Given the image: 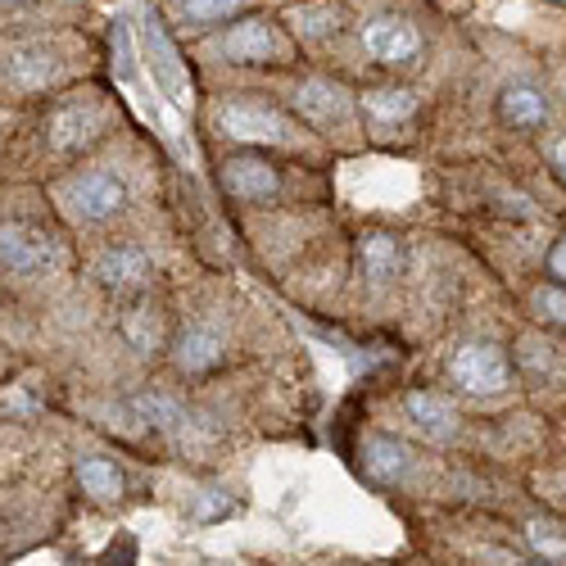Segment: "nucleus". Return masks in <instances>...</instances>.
<instances>
[{
  "label": "nucleus",
  "instance_id": "obj_15",
  "mask_svg": "<svg viewBox=\"0 0 566 566\" xmlns=\"http://www.w3.org/2000/svg\"><path fill=\"white\" fill-rule=\"evenodd\" d=\"M222 354H227V345H222V336L213 332V326H191V332L177 340V367L191 371V376L213 371L222 363Z\"/></svg>",
  "mask_w": 566,
  "mask_h": 566
},
{
  "label": "nucleus",
  "instance_id": "obj_25",
  "mask_svg": "<svg viewBox=\"0 0 566 566\" xmlns=\"http://www.w3.org/2000/svg\"><path fill=\"white\" fill-rule=\"evenodd\" d=\"M10 6H23V0H10Z\"/></svg>",
  "mask_w": 566,
  "mask_h": 566
},
{
  "label": "nucleus",
  "instance_id": "obj_24",
  "mask_svg": "<svg viewBox=\"0 0 566 566\" xmlns=\"http://www.w3.org/2000/svg\"><path fill=\"white\" fill-rule=\"evenodd\" d=\"M553 164H557V172H562V181H566V136L553 146Z\"/></svg>",
  "mask_w": 566,
  "mask_h": 566
},
{
  "label": "nucleus",
  "instance_id": "obj_18",
  "mask_svg": "<svg viewBox=\"0 0 566 566\" xmlns=\"http://www.w3.org/2000/svg\"><path fill=\"white\" fill-rule=\"evenodd\" d=\"M77 481L91 499H101V503H114L123 494V471L109 462V458H82L77 462Z\"/></svg>",
  "mask_w": 566,
  "mask_h": 566
},
{
  "label": "nucleus",
  "instance_id": "obj_1",
  "mask_svg": "<svg viewBox=\"0 0 566 566\" xmlns=\"http://www.w3.org/2000/svg\"><path fill=\"white\" fill-rule=\"evenodd\" d=\"M449 376H453V386L467 390V395H503L512 386V363L499 345L471 340L449 358Z\"/></svg>",
  "mask_w": 566,
  "mask_h": 566
},
{
  "label": "nucleus",
  "instance_id": "obj_2",
  "mask_svg": "<svg viewBox=\"0 0 566 566\" xmlns=\"http://www.w3.org/2000/svg\"><path fill=\"white\" fill-rule=\"evenodd\" d=\"M218 127L231 136V140H245V146H286L291 140V118L276 114L272 105H259V101H235L218 114Z\"/></svg>",
  "mask_w": 566,
  "mask_h": 566
},
{
  "label": "nucleus",
  "instance_id": "obj_3",
  "mask_svg": "<svg viewBox=\"0 0 566 566\" xmlns=\"http://www.w3.org/2000/svg\"><path fill=\"white\" fill-rule=\"evenodd\" d=\"M363 45L371 60L403 69V64H417V55H421V32H417V23H408L399 14H381L363 28Z\"/></svg>",
  "mask_w": 566,
  "mask_h": 566
},
{
  "label": "nucleus",
  "instance_id": "obj_14",
  "mask_svg": "<svg viewBox=\"0 0 566 566\" xmlns=\"http://www.w3.org/2000/svg\"><path fill=\"white\" fill-rule=\"evenodd\" d=\"M55 73H60V64L45 45H19V51H10V60H6V82L14 91H36L45 82H55Z\"/></svg>",
  "mask_w": 566,
  "mask_h": 566
},
{
  "label": "nucleus",
  "instance_id": "obj_6",
  "mask_svg": "<svg viewBox=\"0 0 566 566\" xmlns=\"http://www.w3.org/2000/svg\"><path fill=\"white\" fill-rule=\"evenodd\" d=\"M0 259H6V272L32 276V272L55 263V241L51 235H41V231H32V227L10 222L6 231H0Z\"/></svg>",
  "mask_w": 566,
  "mask_h": 566
},
{
  "label": "nucleus",
  "instance_id": "obj_17",
  "mask_svg": "<svg viewBox=\"0 0 566 566\" xmlns=\"http://www.w3.org/2000/svg\"><path fill=\"white\" fill-rule=\"evenodd\" d=\"M363 114L376 123V127H399L417 114V96L403 86H390V91H371V96H363Z\"/></svg>",
  "mask_w": 566,
  "mask_h": 566
},
{
  "label": "nucleus",
  "instance_id": "obj_13",
  "mask_svg": "<svg viewBox=\"0 0 566 566\" xmlns=\"http://www.w3.org/2000/svg\"><path fill=\"white\" fill-rule=\"evenodd\" d=\"M403 408H408V417L417 421L421 436H431V440L458 436V408H453L444 395H436V390H412V395L403 399Z\"/></svg>",
  "mask_w": 566,
  "mask_h": 566
},
{
  "label": "nucleus",
  "instance_id": "obj_10",
  "mask_svg": "<svg viewBox=\"0 0 566 566\" xmlns=\"http://www.w3.org/2000/svg\"><path fill=\"white\" fill-rule=\"evenodd\" d=\"M150 276V259L140 254L136 245H109L101 259H96V281L105 291H136L140 281Z\"/></svg>",
  "mask_w": 566,
  "mask_h": 566
},
{
  "label": "nucleus",
  "instance_id": "obj_19",
  "mask_svg": "<svg viewBox=\"0 0 566 566\" xmlns=\"http://www.w3.org/2000/svg\"><path fill=\"white\" fill-rule=\"evenodd\" d=\"M526 544L548 562H566V531L553 526V522H531L526 526Z\"/></svg>",
  "mask_w": 566,
  "mask_h": 566
},
{
  "label": "nucleus",
  "instance_id": "obj_11",
  "mask_svg": "<svg viewBox=\"0 0 566 566\" xmlns=\"http://www.w3.org/2000/svg\"><path fill=\"white\" fill-rule=\"evenodd\" d=\"M222 55L231 64H268L276 55V36L263 19H241L222 36Z\"/></svg>",
  "mask_w": 566,
  "mask_h": 566
},
{
  "label": "nucleus",
  "instance_id": "obj_20",
  "mask_svg": "<svg viewBox=\"0 0 566 566\" xmlns=\"http://www.w3.org/2000/svg\"><path fill=\"white\" fill-rule=\"evenodd\" d=\"M291 23L300 36H326V32H336V10L332 6H300L291 14Z\"/></svg>",
  "mask_w": 566,
  "mask_h": 566
},
{
  "label": "nucleus",
  "instance_id": "obj_22",
  "mask_svg": "<svg viewBox=\"0 0 566 566\" xmlns=\"http://www.w3.org/2000/svg\"><path fill=\"white\" fill-rule=\"evenodd\" d=\"M535 304H539V313H544V317H553V322H562V326H566V291H553V286H548V291H539V295H535Z\"/></svg>",
  "mask_w": 566,
  "mask_h": 566
},
{
  "label": "nucleus",
  "instance_id": "obj_5",
  "mask_svg": "<svg viewBox=\"0 0 566 566\" xmlns=\"http://www.w3.org/2000/svg\"><path fill=\"white\" fill-rule=\"evenodd\" d=\"M222 186H227V196H235V200L263 205V200H272L281 191V177L263 155H241V159L222 164Z\"/></svg>",
  "mask_w": 566,
  "mask_h": 566
},
{
  "label": "nucleus",
  "instance_id": "obj_16",
  "mask_svg": "<svg viewBox=\"0 0 566 566\" xmlns=\"http://www.w3.org/2000/svg\"><path fill=\"white\" fill-rule=\"evenodd\" d=\"M363 462L371 471V481H381V485H395L403 481V471H408V449L390 436H371L367 449H363Z\"/></svg>",
  "mask_w": 566,
  "mask_h": 566
},
{
  "label": "nucleus",
  "instance_id": "obj_7",
  "mask_svg": "<svg viewBox=\"0 0 566 566\" xmlns=\"http://www.w3.org/2000/svg\"><path fill=\"white\" fill-rule=\"evenodd\" d=\"M295 105H300V114H304L313 127H345L349 114H354V105H349L345 91H340L336 82H322V77H308V82L295 86Z\"/></svg>",
  "mask_w": 566,
  "mask_h": 566
},
{
  "label": "nucleus",
  "instance_id": "obj_4",
  "mask_svg": "<svg viewBox=\"0 0 566 566\" xmlns=\"http://www.w3.org/2000/svg\"><path fill=\"white\" fill-rule=\"evenodd\" d=\"M127 200V186L114 177V172H82L73 186H69V209L77 222H105L123 209Z\"/></svg>",
  "mask_w": 566,
  "mask_h": 566
},
{
  "label": "nucleus",
  "instance_id": "obj_21",
  "mask_svg": "<svg viewBox=\"0 0 566 566\" xmlns=\"http://www.w3.org/2000/svg\"><path fill=\"white\" fill-rule=\"evenodd\" d=\"M181 10H186V19H191V23L209 28V23H222L227 14L241 10V0H181Z\"/></svg>",
  "mask_w": 566,
  "mask_h": 566
},
{
  "label": "nucleus",
  "instance_id": "obj_8",
  "mask_svg": "<svg viewBox=\"0 0 566 566\" xmlns=\"http://www.w3.org/2000/svg\"><path fill=\"white\" fill-rule=\"evenodd\" d=\"M105 127V109L96 101H73V105H60L51 114V146L55 150H77L86 140H96Z\"/></svg>",
  "mask_w": 566,
  "mask_h": 566
},
{
  "label": "nucleus",
  "instance_id": "obj_9",
  "mask_svg": "<svg viewBox=\"0 0 566 566\" xmlns=\"http://www.w3.org/2000/svg\"><path fill=\"white\" fill-rule=\"evenodd\" d=\"M499 118L516 132H535L548 123V101L535 82H507L499 91Z\"/></svg>",
  "mask_w": 566,
  "mask_h": 566
},
{
  "label": "nucleus",
  "instance_id": "obj_23",
  "mask_svg": "<svg viewBox=\"0 0 566 566\" xmlns=\"http://www.w3.org/2000/svg\"><path fill=\"white\" fill-rule=\"evenodd\" d=\"M548 272L562 281V286H566V241H557L553 245V254H548Z\"/></svg>",
  "mask_w": 566,
  "mask_h": 566
},
{
  "label": "nucleus",
  "instance_id": "obj_12",
  "mask_svg": "<svg viewBox=\"0 0 566 566\" xmlns=\"http://www.w3.org/2000/svg\"><path fill=\"white\" fill-rule=\"evenodd\" d=\"M358 263H363V272L371 276V281H395L399 272H403V263H408V254H403V241L399 235H390V231H367L363 241H358Z\"/></svg>",
  "mask_w": 566,
  "mask_h": 566
}]
</instances>
